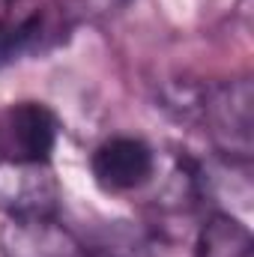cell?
I'll return each mask as SVG.
<instances>
[{"label":"cell","instance_id":"1","mask_svg":"<svg viewBox=\"0 0 254 257\" xmlns=\"http://www.w3.org/2000/svg\"><path fill=\"white\" fill-rule=\"evenodd\" d=\"M75 18L69 0H0V66L57 51Z\"/></svg>","mask_w":254,"mask_h":257},{"label":"cell","instance_id":"2","mask_svg":"<svg viewBox=\"0 0 254 257\" xmlns=\"http://www.w3.org/2000/svg\"><path fill=\"white\" fill-rule=\"evenodd\" d=\"M189 108L197 111L212 144L230 162L248 165L254 150V87L248 78H233L209 87Z\"/></svg>","mask_w":254,"mask_h":257},{"label":"cell","instance_id":"3","mask_svg":"<svg viewBox=\"0 0 254 257\" xmlns=\"http://www.w3.org/2000/svg\"><path fill=\"white\" fill-rule=\"evenodd\" d=\"M57 138V114L42 102H12L0 111V159L6 162L51 165Z\"/></svg>","mask_w":254,"mask_h":257},{"label":"cell","instance_id":"4","mask_svg":"<svg viewBox=\"0 0 254 257\" xmlns=\"http://www.w3.org/2000/svg\"><path fill=\"white\" fill-rule=\"evenodd\" d=\"M90 171L105 192H135L156 177V153L141 138L114 135L93 150Z\"/></svg>","mask_w":254,"mask_h":257},{"label":"cell","instance_id":"5","mask_svg":"<svg viewBox=\"0 0 254 257\" xmlns=\"http://www.w3.org/2000/svg\"><path fill=\"white\" fill-rule=\"evenodd\" d=\"M60 200L51 165H18L0 159V206L12 218H48Z\"/></svg>","mask_w":254,"mask_h":257},{"label":"cell","instance_id":"6","mask_svg":"<svg viewBox=\"0 0 254 257\" xmlns=\"http://www.w3.org/2000/svg\"><path fill=\"white\" fill-rule=\"evenodd\" d=\"M3 254L6 257H84L78 242L54 218H12L3 227Z\"/></svg>","mask_w":254,"mask_h":257},{"label":"cell","instance_id":"7","mask_svg":"<svg viewBox=\"0 0 254 257\" xmlns=\"http://www.w3.org/2000/svg\"><path fill=\"white\" fill-rule=\"evenodd\" d=\"M197 257H254L251 233L230 215H212L197 236Z\"/></svg>","mask_w":254,"mask_h":257},{"label":"cell","instance_id":"8","mask_svg":"<svg viewBox=\"0 0 254 257\" xmlns=\"http://www.w3.org/2000/svg\"><path fill=\"white\" fill-rule=\"evenodd\" d=\"M93 257H150L144 248L132 245V242H111V245H102Z\"/></svg>","mask_w":254,"mask_h":257},{"label":"cell","instance_id":"9","mask_svg":"<svg viewBox=\"0 0 254 257\" xmlns=\"http://www.w3.org/2000/svg\"><path fill=\"white\" fill-rule=\"evenodd\" d=\"M75 12H114L126 0H69Z\"/></svg>","mask_w":254,"mask_h":257}]
</instances>
